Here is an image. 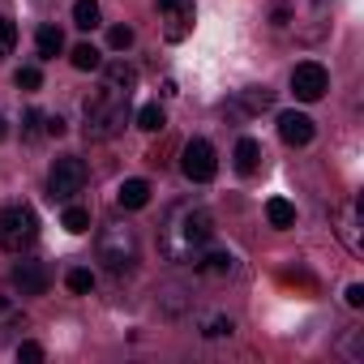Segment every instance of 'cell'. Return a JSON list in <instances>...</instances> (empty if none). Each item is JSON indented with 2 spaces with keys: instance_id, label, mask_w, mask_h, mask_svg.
Segmentation results:
<instances>
[{
  "instance_id": "30bf717a",
  "label": "cell",
  "mask_w": 364,
  "mask_h": 364,
  "mask_svg": "<svg viewBox=\"0 0 364 364\" xmlns=\"http://www.w3.org/2000/svg\"><path fill=\"white\" fill-rule=\"evenodd\" d=\"M334 223H338L334 232H338V240L347 245V253H355V257H360V253H364V240H360V202H355V198H351V202H343V206H338V215H334Z\"/></svg>"
},
{
  "instance_id": "603a6c76",
  "label": "cell",
  "mask_w": 364,
  "mask_h": 364,
  "mask_svg": "<svg viewBox=\"0 0 364 364\" xmlns=\"http://www.w3.org/2000/svg\"><path fill=\"white\" fill-rule=\"evenodd\" d=\"M137 129H146V133H163V129H167L163 107H159V103H146V107L137 112Z\"/></svg>"
},
{
  "instance_id": "3957f363",
  "label": "cell",
  "mask_w": 364,
  "mask_h": 364,
  "mask_svg": "<svg viewBox=\"0 0 364 364\" xmlns=\"http://www.w3.org/2000/svg\"><path fill=\"white\" fill-rule=\"evenodd\" d=\"M124 116H129V95L107 90V95L86 99V137H90V141L116 137V133L124 129Z\"/></svg>"
},
{
  "instance_id": "e0dca14e",
  "label": "cell",
  "mask_w": 364,
  "mask_h": 364,
  "mask_svg": "<svg viewBox=\"0 0 364 364\" xmlns=\"http://www.w3.org/2000/svg\"><path fill=\"white\" fill-rule=\"evenodd\" d=\"M26 317H22V304H18V296L0 283V330H18Z\"/></svg>"
},
{
  "instance_id": "2e32d148",
  "label": "cell",
  "mask_w": 364,
  "mask_h": 364,
  "mask_svg": "<svg viewBox=\"0 0 364 364\" xmlns=\"http://www.w3.org/2000/svg\"><path fill=\"white\" fill-rule=\"evenodd\" d=\"M35 48H39V56H43V60L60 56V52H65V31H60V26H52V22H48V26H39Z\"/></svg>"
},
{
  "instance_id": "4dcf8cb0",
  "label": "cell",
  "mask_w": 364,
  "mask_h": 364,
  "mask_svg": "<svg viewBox=\"0 0 364 364\" xmlns=\"http://www.w3.org/2000/svg\"><path fill=\"white\" fill-rule=\"evenodd\" d=\"M347 304H351V309H364V287H360V283L347 287Z\"/></svg>"
},
{
  "instance_id": "7402d4cb",
  "label": "cell",
  "mask_w": 364,
  "mask_h": 364,
  "mask_svg": "<svg viewBox=\"0 0 364 364\" xmlns=\"http://www.w3.org/2000/svg\"><path fill=\"white\" fill-rule=\"evenodd\" d=\"M99 22H103V14H99L95 0H77V5H73V26L77 31H95Z\"/></svg>"
},
{
  "instance_id": "83f0119b",
  "label": "cell",
  "mask_w": 364,
  "mask_h": 364,
  "mask_svg": "<svg viewBox=\"0 0 364 364\" xmlns=\"http://www.w3.org/2000/svg\"><path fill=\"white\" fill-rule=\"evenodd\" d=\"M18 360L22 364H39L43 360V347L39 343H18Z\"/></svg>"
},
{
  "instance_id": "d6986e66",
  "label": "cell",
  "mask_w": 364,
  "mask_h": 364,
  "mask_svg": "<svg viewBox=\"0 0 364 364\" xmlns=\"http://www.w3.org/2000/svg\"><path fill=\"white\" fill-rule=\"evenodd\" d=\"M69 60H73V69H82V73L103 69V56H99V48H95V43H77V48L69 52Z\"/></svg>"
},
{
  "instance_id": "ffe728a7",
  "label": "cell",
  "mask_w": 364,
  "mask_h": 364,
  "mask_svg": "<svg viewBox=\"0 0 364 364\" xmlns=\"http://www.w3.org/2000/svg\"><path fill=\"white\" fill-rule=\"evenodd\" d=\"M198 330H202V338H232L236 334V321L223 317V313H215V317H202Z\"/></svg>"
},
{
  "instance_id": "7c38bea8",
  "label": "cell",
  "mask_w": 364,
  "mask_h": 364,
  "mask_svg": "<svg viewBox=\"0 0 364 364\" xmlns=\"http://www.w3.org/2000/svg\"><path fill=\"white\" fill-rule=\"evenodd\" d=\"M193 266H198V274H206V279H223V274L236 270V257L223 253V249H219V253H206V249H202V253L193 257Z\"/></svg>"
},
{
  "instance_id": "277c9868",
  "label": "cell",
  "mask_w": 364,
  "mask_h": 364,
  "mask_svg": "<svg viewBox=\"0 0 364 364\" xmlns=\"http://www.w3.org/2000/svg\"><path fill=\"white\" fill-rule=\"evenodd\" d=\"M35 240H39V215H35L26 202L0 206V249L22 257Z\"/></svg>"
},
{
  "instance_id": "cb8c5ba5",
  "label": "cell",
  "mask_w": 364,
  "mask_h": 364,
  "mask_svg": "<svg viewBox=\"0 0 364 364\" xmlns=\"http://www.w3.org/2000/svg\"><path fill=\"white\" fill-rule=\"evenodd\" d=\"M65 283H69L73 296H90V291H95V274H90L86 266H73V270L65 274Z\"/></svg>"
},
{
  "instance_id": "5bb4252c",
  "label": "cell",
  "mask_w": 364,
  "mask_h": 364,
  "mask_svg": "<svg viewBox=\"0 0 364 364\" xmlns=\"http://www.w3.org/2000/svg\"><path fill=\"white\" fill-rule=\"evenodd\" d=\"M232 159H236V171H240V176H253V171L262 167V141H257V137H240Z\"/></svg>"
},
{
  "instance_id": "d4e9b609",
  "label": "cell",
  "mask_w": 364,
  "mask_h": 364,
  "mask_svg": "<svg viewBox=\"0 0 364 364\" xmlns=\"http://www.w3.org/2000/svg\"><path fill=\"white\" fill-rule=\"evenodd\" d=\"M18 48V26H14V18H0V56H9Z\"/></svg>"
},
{
  "instance_id": "5b68a950",
  "label": "cell",
  "mask_w": 364,
  "mask_h": 364,
  "mask_svg": "<svg viewBox=\"0 0 364 364\" xmlns=\"http://www.w3.org/2000/svg\"><path fill=\"white\" fill-rule=\"evenodd\" d=\"M82 189H86V163L77 154H60L52 163V171H48V198L60 202V206H69Z\"/></svg>"
},
{
  "instance_id": "8992f818",
  "label": "cell",
  "mask_w": 364,
  "mask_h": 364,
  "mask_svg": "<svg viewBox=\"0 0 364 364\" xmlns=\"http://www.w3.org/2000/svg\"><path fill=\"white\" fill-rule=\"evenodd\" d=\"M180 171H185L193 185H206V180H215L219 171V159H215V146L206 137H193L185 141V150H180Z\"/></svg>"
},
{
  "instance_id": "f1b7e54d",
  "label": "cell",
  "mask_w": 364,
  "mask_h": 364,
  "mask_svg": "<svg viewBox=\"0 0 364 364\" xmlns=\"http://www.w3.org/2000/svg\"><path fill=\"white\" fill-rule=\"evenodd\" d=\"M22 120H26V124H22V133H26V137H39V120H43V112H35V107H31Z\"/></svg>"
},
{
  "instance_id": "1f68e13d",
  "label": "cell",
  "mask_w": 364,
  "mask_h": 364,
  "mask_svg": "<svg viewBox=\"0 0 364 364\" xmlns=\"http://www.w3.org/2000/svg\"><path fill=\"white\" fill-rule=\"evenodd\" d=\"M5 133H9V129H5V116H0V141H5Z\"/></svg>"
},
{
  "instance_id": "4fadbf2b",
  "label": "cell",
  "mask_w": 364,
  "mask_h": 364,
  "mask_svg": "<svg viewBox=\"0 0 364 364\" xmlns=\"http://www.w3.org/2000/svg\"><path fill=\"white\" fill-rule=\"evenodd\" d=\"M103 77H107L103 90H116V95H133V86H137V69L124 65V60H112V65L103 69Z\"/></svg>"
},
{
  "instance_id": "6da1fadb",
  "label": "cell",
  "mask_w": 364,
  "mask_h": 364,
  "mask_svg": "<svg viewBox=\"0 0 364 364\" xmlns=\"http://www.w3.org/2000/svg\"><path fill=\"white\" fill-rule=\"evenodd\" d=\"M210 236H215V215L206 206L180 202V206H171V215L159 228V253L167 262H193L210 245Z\"/></svg>"
},
{
  "instance_id": "4316f807",
  "label": "cell",
  "mask_w": 364,
  "mask_h": 364,
  "mask_svg": "<svg viewBox=\"0 0 364 364\" xmlns=\"http://www.w3.org/2000/svg\"><path fill=\"white\" fill-rule=\"evenodd\" d=\"M107 43H112L116 52H124V48H133V31H129V26H112V31H107Z\"/></svg>"
},
{
  "instance_id": "52a82bcc",
  "label": "cell",
  "mask_w": 364,
  "mask_h": 364,
  "mask_svg": "<svg viewBox=\"0 0 364 364\" xmlns=\"http://www.w3.org/2000/svg\"><path fill=\"white\" fill-rule=\"evenodd\" d=\"M159 14H163V39L167 43H180V39H189L193 31V0H159Z\"/></svg>"
},
{
  "instance_id": "484cf974",
  "label": "cell",
  "mask_w": 364,
  "mask_h": 364,
  "mask_svg": "<svg viewBox=\"0 0 364 364\" xmlns=\"http://www.w3.org/2000/svg\"><path fill=\"white\" fill-rule=\"evenodd\" d=\"M14 82H18V90H39V86H43V73H39L35 65H22Z\"/></svg>"
},
{
  "instance_id": "ba28073f",
  "label": "cell",
  "mask_w": 364,
  "mask_h": 364,
  "mask_svg": "<svg viewBox=\"0 0 364 364\" xmlns=\"http://www.w3.org/2000/svg\"><path fill=\"white\" fill-rule=\"evenodd\" d=\"M326 90H330V73H326L317 60H304V65L291 69V95H296L300 103H317Z\"/></svg>"
},
{
  "instance_id": "9c48e42d",
  "label": "cell",
  "mask_w": 364,
  "mask_h": 364,
  "mask_svg": "<svg viewBox=\"0 0 364 364\" xmlns=\"http://www.w3.org/2000/svg\"><path fill=\"white\" fill-rule=\"evenodd\" d=\"M9 283H14V291H18V296H43V291H48V283H52V274H48V266H43V262L22 257V262H14Z\"/></svg>"
},
{
  "instance_id": "44dd1931",
  "label": "cell",
  "mask_w": 364,
  "mask_h": 364,
  "mask_svg": "<svg viewBox=\"0 0 364 364\" xmlns=\"http://www.w3.org/2000/svg\"><path fill=\"white\" fill-rule=\"evenodd\" d=\"M60 228L65 232H73V236H82V232H90V210L86 206H65V215H60Z\"/></svg>"
},
{
  "instance_id": "7a4b0ae2",
  "label": "cell",
  "mask_w": 364,
  "mask_h": 364,
  "mask_svg": "<svg viewBox=\"0 0 364 364\" xmlns=\"http://www.w3.org/2000/svg\"><path fill=\"white\" fill-rule=\"evenodd\" d=\"M137 253H141V245H137V232H133L129 223L112 219V223L99 228V236H95V257H99L112 274H129V270L137 266Z\"/></svg>"
},
{
  "instance_id": "9a60e30c",
  "label": "cell",
  "mask_w": 364,
  "mask_h": 364,
  "mask_svg": "<svg viewBox=\"0 0 364 364\" xmlns=\"http://www.w3.org/2000/svg\"><path fill=\"white\" fill-rule=\"evenodd\" d=\"M116 202H120V210H141L150 202V185L133 176V180H124V185L116 189Z\"/></svg>"
},
{
  "instance_id": "8fae6325",
  "label": "cell",
  "mask_w": 364,
  "mask_h": 364,
  "mask_svg": "<svg viewBox=\"0 0 364 364\" xmlns=\"http://www.w3.org/2000/svg\"><path fill=\"white\" fill-rule=\"evenodd\" d=\"M313 116H304V112H283L279 116V137L287 141V146H309L313 141Z\"/></svg>"
},
{
  "instance_id": "ac0fdd59",
  "label": "cell",
  "mask_w": 364,
  "mask_h": 364,
  "mask_svg": "<svg viewBox=\"0 0 364 364\" xmlns=\"http://www.w3.org/2000/svg\"><path fill=\"white\" fill-rule=\"evenodd\" d=\"M266 219H270V228H296V206L287 198H270L266 202Z\"/></svg>"
},
{
  "instance_id": "f546056e",
  "label": "cell",
  "mask_w": 364,
  "mask_h": 364,
  "mask_svg": "<svg viewBox=\"0 0 364 364\" xmlns=\"http://www.w3.org/2000/svg\"><path fill=\"white\" fill-rule=\"evenodd\" d=\"M43 120H48L43 129H48L52 137H65V129H69V124H65V116H43Z\"/></svg>"
}]
</instances>
